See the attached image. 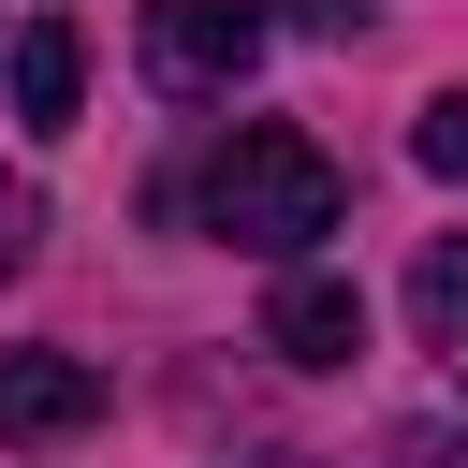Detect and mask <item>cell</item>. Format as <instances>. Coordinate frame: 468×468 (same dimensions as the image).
<instances>
[{
    "label": "cell",
    "instance_id": "4",
    "mask_svg": "<svg viewBox=\"0 0 468 468\" xmlns=\"http://www.w3.org/2000/svg\"><path fill=\"white\" fill-rule=\"evenodd\" d=\"M263 351H278V366H351V351H366V292H351L336 263H292V278L263 292Z\"/></svg>",
    "mask_w": 468,
    "mask_h": 468
},
{
    "label": "cell",
    "instance_id": "2",
    "mask_svg": "<svg viewBox=\"0 0 468 468\" xmlns=\"http://www.w3.org/2000/svg\"><path fill=\"white\" fill-rule=\"evenodd\" d=\"M132 58H146L161 102H234V88L263 73V15H249V0H146Z\"/></svg>",
    "mask_w": 468,
    "mask_h": 468
},
{
    "label": "cell",
    "instance_id": "9",
    "mask_svg": "<svg viewBox=\"0 0 468 468\" xmlns=\"http://www.w3.org/2000/svg\"><path fill=\"white\" fill-rule=\"evenodd\" d=\"M292 15H307V29H336V44L366 29V0H292Z\"/></svg>",
    "mask_w": 468,
    "mask_h": 468
},
{
    "label": "cell",
    "instance_id": "3",
    "mask_svg": "<svg viewBox=\"0 0 468 468\" xmlns=\"http://www.w3.org/2000/svg\"><path fill=\"white\" fill-rule=\"evenodd\" d=\"M102 424V366L88 351H0V439L15 453H58Z\"/></svg>",
    "mask_w": 468,
    "mask_h": 468
},
{
    "label": "cell",
    "instance_id": "7",
    "mask_svg": "<svg viewBox=\"0 0 468 468\" xmlns=\"http://www.w3.org/2000/svg\"><path fill=\"white\" fill-rule=\"evenodd\" d=\"M29 234H44V205H29V190H15V176H0V278H15V263H29Z\"/></svg>",
    "mask_w": 468,
    "mask_h": 468
},
{
    "label": "cell",
    "instance_id": "6",
    "mask_svg": "<svg viewBox=\"0 0 468 468\" xmlns=\"http://www.w3.org/2000/svg\"><path fill=\"white\" fill-rule=\"evenodd\" d=\"M410 336L468 380V234H424L410 249Z\"/></svg>",
    "mask_w": 468,
    "mask_h": 468
},
{
    "label": "cell",
    "instance_id": "1",
    "mask_svg": "<svg viewBox=\"0 0 468 468\" xmlns=\"http://www.w3.org/2000/svg\"><path fill=\"white\" fill-rule=\"evenodd\" d=\"M336 205H351V176H336L292 117H234V146L205 161V234H219V249L307 263V249L336 234Z\"/></svg>",
    "mask_w": 468,
    "mask_h": 468
},
{
    "label": "cell",
    "instance_id": "5",
    "mask_svg": "<svg viewBox=\"0 0 468 468\" xmlns=\"http://www.w3.org/2000/svg\"><path fill=\"white\" fill-rule=\"evenodd\" d=\"M73 102H88V29L73 15H29L15 29V117L29 132H73Z\"/></svg>",
    "mask_w": 468,
    "mask_h": 468
},
{
    "label": "cell",
    "instance_id": "8",
    "mask_svg": "<svg viewBox=\"0 0 468 468\" xmlns=\"http://www.w3.org/2000/svg\"><path fill=\"white\" fill-rule=\"evenodd\" d=\"M395 468H468V439H439V424H424V439H395Z\"/></svg>",
    "mask_w": 468,
    "mask_h": 468
}]
</instances>
